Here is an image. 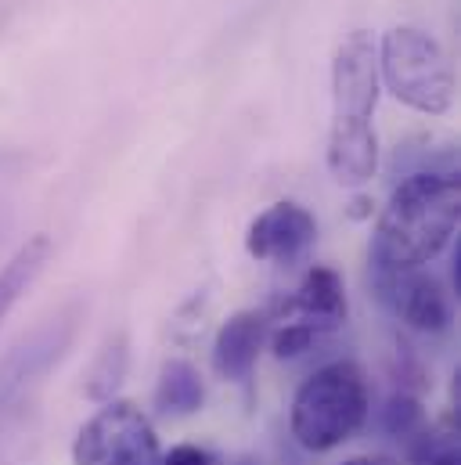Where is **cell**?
<instances>
[{
    "instance_id": "1",
    "label": "cell",
    "mask_w": 461,
    "mask_h": 465,
    "mask_svg": "<svg viewBox=\"0 0 461 465\" xmlns=\"http://www.w3.org/2000/svg\"><path fill=\"white\" fill-rule=\"evenodd\" d=\"M461 184L455 170H418L404 177L371 234V274L422 271L458 232Z\"/></svg>"
},
{
    "instance_id": "2",
    "label": "cell",
    "mask_w": 461,
    "mask_h": 465,
    "mask_svg": "<svg viewBox=\"0 0 461 465\" xmlns=\"http://www.w3.org/2000/svg\"><path fill=\"white\" fill-rule=\"evenodd\" d=\"M371 411V386L357 361H329L292 397L289 430L299 448L325 455L357 437Z\"/></svg>"
},
{
    "instance_id": "3",
    "label": "cell",
    "mask_w": 461,
    "mask_h": 465,
    "mask_svg": "<svg viewBox=\"0 0 461 465\" xmlns=\"http://www.w3.org/2000/svg\"><path fill=\"white\" fill-rule=\"evenodd\" d=\"M375 51H378V80L400 105L422 116L451 113L455 69L436 36H429L418 25H393L382 33V44Z\"/></svg>"
},
{
    "instance_id": "4",
    "label": "cell",
    "mask_w": 461,
    "mask_h": 465,
    "mask_svg": "<svg viewBox=\"0 0 461 465\" xmlns=\"http://www.w3.org/2000/svg\"><path fill=\"white\" fill-rule=\"evenodd\" d=\"M162 448L152 419L133 401H105L76 433L73 465H159Z\"/></svg>"
},
{
    "instance_id": "5",
    "label": "cell",
    "mask_w": 461,
    "mask_h": 465,
    "mask_svg": "<svg viewBox=\"0 0 461 465\" xmlns=\"http://www.w3.org/2000/svg\"><path fill=\"white\" fill-rule=\"evenodd\" d=\"M378 51L368 29L346 33L332 58V126H364L378 105Z\"/></svg>"
},
{
    "instance_id": "6",
    "label": "cell",
    "mask_w": 461,
    "mask_h": 465,
    "mask_svg": "<svg viewBox=\"0 0 461 465\" xmlns=\"http://www.w3.org/2000/svg\"><path fill=\"white\" fill-rule=\"evenodd\" d=\"M371 282L378 300L411 332H444L451 325V300L440 278H433L426 267L400 271V274H371Z\"/></svg>"
},
{
    "instance_id": "7",
    "label": "cell",
    "mask_w": 461,
    "mask_h": 465,
    "mask_svg": "<svg viewBox=\"0 0 461 465\" xmlns=\"http://www.w3.org/2000/svg\"><path fill=\"white\" fill-rule=\"evenodd\" d=\"M318 238V217L299 203H274L267 206L245 232V249L252 260L292 263L299 260Z\"/></svg>"
},
{
    "instance_id": "8",
    "label": "cell",
    "mask_w": 461,
    "mask_h": 465,
    "mask_svg": "<svg viewBox=\"0 0 461 465\" xmlns=\"http://www.w3.org/2000/svg\"><path fill=\"white\" fill-rule=\"evenodd\" d=\"M267 318L270 322H278V318H299V322L321 325L325 332L339 329L346 322V289L339 271H332V267H310L303 274V282L296 285V292L289 300H281Z\"/></svg>"
},
{
    "instance_id": "9",
    "label": "cell",
    "mask_w": 461,
    "mask_h": 465,
    "mask_svg": "<svg viewBox=\"0 0 461 465\" xmlns=\"http://www.w3.org/2000/svg\"><path fill=\"white\" fill-rule=\"evenodd\" d=\"M270 322L263 311H238L217 329L213 336V368L228 382H249L256 371L260 350L267 343Z\"/></svg>"
},
{
    "instance_id": "10",
    "label": "cell",
    "mask_w": 461,
    "mask_h": 465,
    "mask_svg": "<svg viewBox=\"0 0 461 465\" xmlns=\"http://www.w3.org/2000/svg\"><path fill=\"white\" fill-rule=\"evenodd\" d=\"M329 173L343 188H360L378 170V134L375 123L364 126H332L329 130V152H325Z\"/></svg>"
},
{
    "instance_id": "11",
    "label": "cell",
    "mask_w": 461,
    "mask_h": 465,
    "mask_svg": "<svg viewBox=\"0 0 461 465\" xmlns=\"http://www.w3.org/2000/svg\"><path fill=\"white\" fill-rule=\"evenodd\" d=\"M206 404V379L191 361H166L155 382V411L166 419H184L202 411Z\"/></svg>"
},
{
    "instance_id": "12",
    "label": "cell",
    "mask_w": 461,
    "mask_h": 465,
    "mask_svg": "<svg viewBox=\"0 0 461 465\" xmlns=\"http://www.w3.org/2000/svg\"><path fill=\"white\" fill-rule=\"evenodd\" d=\"M51 252H54V242L47 234H33L4 260V267H0V322L11 314V307L22 300V292L40 278Z\"/></svg>"
},
{
    "instance_id": "13",
    "label": "cell",
    "mask_w": 461,
    "mask_h": 465,
    "mask_svg": "<svg viewBox=\"0 0 461 465\" xmlns=\"http://www.w3.org/2000/svg\"><path fill=\"white\" fill-rule=\"evenodd\" d=\"M407 465H461V440L455 411L426 422L407 440Z\"/></svg>"
},
{
    "instance_id": "14",
    "label": "cell",
    "mask_w": 461,
    "mask_h": 465,
    "mask_svg": "<svg viewBox=\"0 0 461 465\" xmlns=\"http://www.w3.org/2000/svg\"><path fill=\"white\" fill-rule=\"evenodd\" d=\"M123 371H126V336L119 332V336H113L102 347L94 368H91V375H87V397H94L102 404L113 401L115 386L123 382Z\"/></svg>"
},
{
    "instance_id": "15",
    "label": "cell",
    "mask_w": 461,
    "mask_h": 465,
    "mask_svg": "<svg viewBox=\"0 0 461 465\" xmlns=\"http://www.w3.org/2000/svg\"><path fill=\"white\" fill-rule=\"evenodd\" d=\"M426 422H429V419H426L422 401H418L415 393H407V390L393 393V397L382 404V430H386L393 440H404V444H407Z\"/></svg>"
},
{
    "instance_id": "16",
    "label": "cell",
    "mask_w": 461,
    "mask_h": 465,
    "mask_svg": "<svg viewBox=\"0 0 461 465\" xmlns=\"http://www.w3.org/2000/svg\"><path fill=\"white\" fill-rule=\"evenodd\" d=\"M159 465H221V462L206 448H199V444H177V448H170L162 455Z\"/></svg>"
},
{
    "instance_id": "17",
    "label": "cell",
    "mask_w": 461,
    "mask_h": 465,
    "mask_svg": "<svg viewBox=\"0 0 461 465\" xmlns=\"http://www.w3.org/2000/svg\"><path fill=\"white\" fill-rule=\"evenodd\" d=\"M343 465H397V462L386 459V455H357V459H346Z\"/></svg>"
},
{
    "instance_id": "18",
    "label": "cell",
    "mask_w": 461,
    "mask_h": 465,
    "mask_svg": "<svg viewBox=\"0 0 461 465\" xmlns=\"http://www.w3.org/2000/svg\"><path fill=\"white\" fill-rule=\"evenodd\" d=\"M353 217H368L371 213V203L368 199H353V210H349Z\"/></svg>"
},
{
    "instance_id": "19",
    "label": "cell",
    "mask_w": 461,
    "mask_h": 465,
    "mask_svg": "<svg viewBox=\"0 0 461 465\" xmlns=\"http://www.w3.org/2000/svg\"><path fill=\"white\" fill-rule=\"evenodd\" d=\"M234 465H252V462H234Z\"/></svg>"
}]
</instances>
